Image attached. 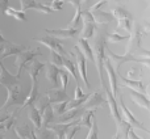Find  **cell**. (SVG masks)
Segmentation results:
<instances>
[{"label": "cell", "instance_id": "4", "mask_svg": "<svg viewBox=\"0 0 150 139\" xmlns=\"http://www.w3.org/2000/svg\"><path fill=\"white\" fill-rule=\"evenodd\" d=\"M0 71H1L0 72V84H1L3 87H5L8 89V88H11V87H15V85L20 84V76H18V75L9 74V71L5 68L3 60H0Z\"/></svg>", "mask_w": 150, "mask_h": 139}, {"label": "cell", "instance_id": "18", "mask_svg": "<svg viewBox=\"0 0 150 139\" xmlns=\"http://www.w3.org/2000/svg\"><path fill=\"white\" fill-rule=\"evenodd\" d=\"M69 102H70V101H63V102L54 104V106H53L54 114H57V116L61 117L63 113H66V110L69 109Z\"/></svg>", "mask_w": 150, "mask_h": 139}, {"label": "cell", "instance_id": "22", "mask_svg": "<svg viewBox=\"0 0 150 139\" xmlns=\"http://www.w3.org/2000/svg\"><path fill=\"white\" fill-rule=\"evenodd\" d=\"M42 133H41V139H58L57 134H55L54 131H53L50 127H47V129H41Z\"/></svg>", "mask_w": 150, "mask_h": 139}, {"label": "cell", "instance_id": "17", "mask_svg": "<svg viewBox=\"0 0 150 139\" xmlns=\"http://www.w3.org/2000/svg\"><path fill=\"white\" fill-rule=\"evenodd\" d=\"M86 139H99V124H98V118H93L92 121V126L88 130V134Z\"/></svg>", "mask_w": 150, "mask_h": 139}, {"label": "cell", "instance_id": "30", "mask_svg": "<svg viewBox=\"0 0 150 139\" xmlns=\"http://www.w3.org/2000/svg\"><path fill=\"white\" fill-rule=\"evenodd\" d=\"M3 50H4V45H0V54H3Z\"/></svg>", "mask_w": 150, "mask_h": 139}, {"label": "cell", "instance_id": "10", "mask_svg": "<svg viewBox=\"0 0 150 139\" xmlns=\"http://www.w3.org/2000/svg\"><path fill=\"white\" fill-rule=\"evenodd\" d=\"M59 72H61V67L58 66L53 65V63H47L46 66V70H45V75H46V79L53 81L54 84V88H58L59 87Z\"/></svg>", "mask_w": 150, "mask_h": 139}, {"label": "cell", "instance_id": "25", "mask_svg": "<svg viewBox=\"0 0 150 139\" xmlns=\"http://www.w3.org/2000/svg\"><path fill=\"white\" fill-rule=\"evenodd\" d=\"M7 8H9V0H0V9L4 12Z\"/></svg>", "mask_w": 150, "mask_h": 139}, {"label": "cell", "instance_id": "5", "mask_svg": "<svg viewBox=\"0 0 150 139\" xmlns=\"http://www.w3.org/2000/svg\"><path fill=\"white\" fill-rule=\"evenodd\" d=\"M47 34L50 36L58 37V38H74L76 36H80V28H70V26H66V28H61V29H45Z\"/></svg>", "mask_w": 150, "mask_h": 139}, {"label": "cell", "instance_id": "15", "mask_svg": "<svg viewBox=\"0 0 150 139\" xmlns=\"http://www.w3.org/2000/svg\"><path fill=\"white\" fill-rule=\"evenodd\" d=\"M53 119H54V110H53V106L50 105L42 114V129L50 127V122H53Z\"/></svg>", "mask_w": 150, "mask_h": 139}, {"label": "cell", "instance_id": "11", "mask_svg": "<svg viewBox=\"0 0 150 139\" xmlns=\"http://www.w3.org/2000/svg\"><path fill=\"white\" fill-rule=\"evenodd\" d=\"M15 133L20 139H37L34 129L29 126L28 124L20 125V126H15Z\"/></svg>", "mask_w": 150, "mask_h": 139}, {"label": "cell", "instance_id": "1", "mask_svg": "<svg viewBox=\"0 0 150 139\" xmlns=\"http://www.w3.org/2000/svg\"><path fill=\"white\" fill-rule=\"evenodd\" d=\"M40 55H42L41 50L40 49H33V50H25V51H23L21 54L16 55V60H15V66H16V70H17V74L18 76H21V74H23V71L28 67L29 65H32V63L36 60L37 57H40Z\"/></svg>", "mask_w": 150, "mask_h": 139}, {"label": "cell", "instance_id": "3", "mask_svg": "<svg viewBox=\"0 0 150 139\" xmlns=\"http://www.w3.org/2000/svg\"><path fill=\"white\" fill-rule=\"evenodd\" d=\"M34 41L40 42L41 45H44V46H46L47 49H50V51H55L58 53V54L63 55V57H71V54H73V51L71 53H67L65 50V47H63L62 42H61V39L58 38V37H54V36H46V37H41V38H38V37H34Z\"/></svg>", "mask_w": 150, "mask_h": 139}, {"label": "cell", "instance_id": "19", "mask_svg": "<svg viewBox=\"0 0 150 139\" xmlns=\"http://www.w3.org/2000/svg\"><path fill=\"white\" fill-rule=\"evenodd\" d=\"M37 5H38V3L36 0H20V9L23 12L28 9H36Z\"/></svg>", "mask_w": 150, "mask_h": 139}, {"label": "cell", "instance_id": "26", "mask_svg": "<svg viewBox=\"0 0 150 139\" xmlns=\"http://www.w3.org/2000/svg\"><path fill=\"white\" fill-rule=\"evenodd\" d=\"M67 1L70 3V4L73 5L74 8H78V7H80V5H82L83 0H67Z\"/></svg>", "mask_w": 150, "mask_h": 139}, {"label": "cell", "instance_id": "14", "mask_svg": "<svg viewBox=\"0 0 150 139\" xmlns=\"http://www.w3.org/2000/svg\"><path fill=\"white\" fill-rule=\"evenodd\" d=\"M4 13L7 16H9V17H13L16 18V20L18 21H26V16H25V12H23L21 9H16V8H7V9L4 11Z\"/></svg>", "mask_w": 150, "mask_h": 139}, {"label": "cell", "instance_id": "21", "mask_svg": "<svg viewBox=\"0 0 150 139\" xmlns=\"http://www.w3.org/2000/svg\"><path fill=\"white\" fill-rule=\"evenodd\" d=\"M20 112H21L20 109L15 110V112H13V113L9 116V118H8L7 121H5V131H8V130H9L11 127H12L13 125H15V122H16V119H17V116L20 114Z\"/></svg>", "mask_w": 150, "mask_h": 139}, {"label": "cell", "instance_id": "7", "mask_svg": "<svg viewBox=\"0 0 150 139\" xmlns=\"http://www.w3.org/2000/svg\"><path fill=\"white\" fill-rule=\"evenodd\" d=\"M40 97V88H38V81L37 80H32V84L29 87V92L26 96L25 101L23 102V105L20 106V110L29 108V106L34 105V101H37V98Z\"/></svg>", "mask_w": 150, "mask_h": 139}, {"label": "cell", "instance_id": "12", "mask_svg": "<svg viewBox=\"0 0 150 139\" xmlns=\"http://www.w3.org/2000/svg\"><path fill=\"white\" fill-rule=\"evenodd\" d=\"M28 116L30 118L32 124L34 125L37 130H41L42 129V113L40 110V108H37L36 105H32L28 108Z\"/></svg>", "mask_w": 150, "mask_h": 139}, {"label": "cell", "instance_id": "6", "mask_svg": "<svg viewBox=\"0 0 150 139\" xmlns=\"http://www.w3.org/2000/svg\"><path fill=\"white\" fill-rule=\"evenodd\" d=\"M76 125H80V118L74 119L73 122H59V124H55V125H53V126H50V129L57 134L58 139H65L69 130H70L71 127L76 126ZM80 126H82V125H80Z\"/></svg>", "mask_w": 150, "mask_h": 139}, {"label": "cell", "instance_id": "13", "mask_svg": "<svg viewBox=\"0 0 150 139\" xmlns=\"http://www.w3.org/2000/svg\"><path fill=\"white\" fill-rule=\"evenodd\" d=\"M45 67H46V65H45L44 62H37V60H34L30 65V67L28 68V74H29V76H30V80H37L40 72Z\"/></svg>", "mask_w": 150, "mask_h": 139}, {"label": "cell", "instance_id": "24", "mask_svg": "<svg viewBox=\"0 0 150 139\" xmlns=\"http://www.w3.org/2000/svg\"><path fill=\"white\" fill-rule=\"evenodd\" d=\"M63 4H65L63 0H53L52 4H50V8H52L53 11H62Z\"/></svg>", "mask_w": 150, "mask_h": 139}, {"label": "cell", "instance_id": "8", "mask_svg": "<svg viewBox=\"0 0 150 139\" xmlns=\"http://www.w3.org/2000/svg\"><path fill=\"white\" fill-rule=\"evenodd\" d=\"M47 98H49L50 104H58V102H63V101H70L66 89L62 88H54V89H49L45 93Z\"/></svg>", "mask_w": 150, "mask_h": 139}, {"label": "cell", "instance_id": "20", "mask_svg": "<svg viewBox=\"0 0 150 139\" xmlns=\"http://www.w3.org/2000/svg\"><path fill=\"white\" fill-rule=\"evenodd\" d=\"M69 72L66 70H62L61 68V72H59V83H61V88L62 89H67V85H69Z\"/></svg>", "mask_w": 150, "mask_h": 139}, {"label": "cell", "instance_id": "27", "mask_svg": "<svg viewBox=\"0 0 150 139\" xmlns=\"http://www.w3.org/2000/svg\"><path fill=\"white\" fill-rule=\"evenodd\" d=\"M5 44H8V41L4 38V36H3V33L0 32V45H5Z\"/></svg>", "mask_w": 150, "mask_h": 139}, {"label": "cell", "instance_id": "2", "mask_svg": "<svg viewBox=\"0 0 150 139\" xmlns=\"http://www.w3.org/2000/svg\"><path fill=\"white\" fill-rule=\"evenodd\" d=\"M28 93L23 92V88H21V84L15 85V87H11L7 89V100H5L4 105L0 108V112H4L5 109H8L12 105H23V102L25 101Z\"/></svg>", "mask_w": 150, "mask_h": 139}, {"label": "cell", "instance_id": "29", "mask_svg": "<svg viewBox=\"0 0 150 139\" xmlns=\"http://www.w3.org/2000/svg\"><path fill=\"white\" fill-rule=\"evenodd\" d=\"M0 139H5V134L1 133V131H0Z\"/></svg>", "mask_w": 150, "mask_h": 139}, {"label": "cell", "instance_id": "23", "mask_svg": "<svg viewBox=\"0 0 150 139\" xmlns=\"http://www.w3.org/2000/svg\"><path fill=\"white\" fill-rule=\"evenodd\" d=\"M80 129H82V126H80V125H76V126L71 127V129L67 131V134H66L65 139H74V137H75V135H76V133L79 131Z\"/></svg>", "mask_w": 150, "mask_h": 139}, {"label": "cell", "instance_id": "16", "mask_svg": "<svg viewBox=\"0 0 150 139\" xmlns=\"http://www.w3.org/2000/svg\"><path fill=\"white\" fill-rule=\"evenodd\" d=\"M66 57H63V55H61V54H58V53H55V51H50V58H49V62L50 63H53V65H55V66H58V67H61V68H63V59H65Z\"/></svg>", "mask_w": 150, "mask_h": 139}, {"label": "cell", "instance_id": "28", "mask_svg": "<svg viewBox=\"0 0 150 139\" xmlns=\"http://www.w3.org/2000/svg\"><path fill=\"white\" fill-rule=\"evenodd\" d=\"M5 130V122H1L0 124V131H4Z\"/></svg>", "mask_w": 150, "mask_h": 139}, {"label": "cell", "instance_id": "9", "mask_svg": "<svg viewBox=\"0 0 150 139\" xmlns=\"http://www.w3.org/2000/svg\"><path fill=\"white\" fill-rule=\"evenodd\" d=\"M25 50H26L25 45H17V44L8 42V44L4 45V50H3V54L0 57V60H4L5 58L11 57V55H18L23 51H25Z\"/></svg>", "mask_w": 150, "mask_h": 139}]
</instances>
